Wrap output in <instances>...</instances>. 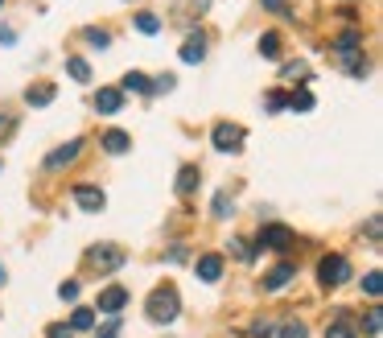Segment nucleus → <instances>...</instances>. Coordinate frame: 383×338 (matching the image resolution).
<instances>
[{
    "instance_id": "obj_1",
    "label": "nucleus",
    "mask_w": 383,
    "mask_h": 338,
    "mask_svg": "<svg viewBox=\"0 0 383 338\" xmlns=\"http://www.w3.org/2000/svg\"><path fill=\"white\" fill-rule=\"evenodd\" d=\"M177 310H182V297H177L173 285H157V289L149 293V318H153V322H173Z\"/></svg>"
},
{
    "instance_id": "obj_2",
    "label": "nucleus",
    "mask_w": 383,
    "mask_h": 338,
    "mask_svg": "<svg viewBox=\"0 0 383 338\" xmlns=\"http://www.w3.org/2000/svg\"><path fill=\"white\" fill-rule=\"evenodd\" d=\"M124 260H128V256H124V248H120V244H99V248H91V252H87V264H91L95 273H116Z\"/></svg>"
},
{
    "instance_id": "obj_3",
    "label": "nucleus",
    "mask_w": 383,
    "mask_h": 338,
    "mask_svg": "<svg viewBox=\"0 0 383 338\" xmlns=\"http://www.w3.org/2000/svg\"><path fill=\"white\" fill-rule=\"evenodd\" d=\"M243 136H248V132H243L239 124H227V120L215 124V132H210V140H215L219 153H239V149H243Z\"/></svg>"
},
{
    "instance_id": "obj_4",
    "label": "nucleus",
    "mask_w": 383,
    "mask_h": 338,
    "mask_svg": "<svg viewBox=\"0 0 383 338\" xmlns=\"http://www.w3.org/2000/svg\"><path fill=\"white\" fill-rule=\"evenodd\" d=\"M318 277H322V285H342L347 277H351V260L347 256H326L322 264H318Z\"/></svg>"
},
{
    "instance_id": "obj_5",
    "label": "nucleus",
    "mask_w": 383,
    "mask_h": 338,
    "mask_svg": "<svg viewBox=\"0 0 383 338\" xmlns=\"http://www.w3.org/2000/svg\"><path fill=\"white\" fill-rule=\"evenodd\" d=\"M293 244V231L285 227V223H268V227H260V248H272V252H285Z\"/></svg>"
},
{
    "instance_id": "obj_6",
    "label": "nucleus",
    "mask_w": 383,
    "mask_h": 338,
    "mask_svg": "<svg viewBox=\"0 0 383 338\" xmlns=\"http://www.w3.org/2000/svg\"><path fill=\"white\" fill-rule=\"evenodd\" d=\"M124 306H128V289H124V285H107V289L99 293V306H95V310H103V314L116 318Z\"/></svg>"
},
{
    "instance_id": "obj_7",
    "label": "nucleus",
    "mask_w": 383,
    "mask_h": 338,
    "mask_svg": "<svg viewBox=\"0 0 383 338\" xmlns=\"http://www.w3.org/2000/svg\"><path fill=\"white\" fill-rule=\"evenodd\" d=\"M124 107V91L120 87H99V95H95V112L99 116H116Z\"/></svg>"
},
{
    "instance_id": "obj_8",
    "label": "nucleus",
    "mask_w": 383,
    "mask_h": 338,
    "mask_svg": "<svg viewBox=\"0 0 383 338\" xmlns=\"http://www.w3.org/2000/svg\"><path fill=\"white\" fill-rule=\"evenodd\" d=\"M78 153H83V140H66L62 149H54V153L45 157V169H62V165H70Z\"/></svg>"
},
{
    "instance_id": "obj_9",
    "label": "nucleus",
    "mask_w": 383,
    "mask_h": 338,
    "mask_svg": "<svg viewBox=\"0 0 383 338\" xmlns=\"http://www.w3.org/2000/svg\"><path fill=\"white\" fill-rule=\"evenodd\" d=\"M74 202H78L83 211H91V215H95V211H103V202H107V198H103V190H99V186H74Z\"/></svg>"
},
{
    "instance_id": "obj_10",
    "label": "nucleus",
    "mask_w": 383,
    "mask_h": 338,
    "mask_svg": "<svg viewBox=\"0 0 383 338\" xmlns=\"http://www.w3.org/2000/svg\"><path fill=\"white\" fill-rule=\"evenodd\" d=\"M202 58H206V37L202 33H190L182 41V62H202Z\"/></svg>"
},
{
    "instance_id": "obj_11",
    "label": "nucleus",
    "mask_w": 383,
    "mask_h": 338,
    "mask_svg": "<svg viewBox=\"0 0 383 338\" xmlns=\"http://www.w3.org/2000/svg\"><path fill=\"white\" fill-rule=\"evenodd\" d=\"M210 8V0H177L173 4V21H194V17H202Z\"/></svg>"
},
{
    "instance_id": "obj_12",
    "label": "nucleus",
    "mask_w": 383,
    "mask_h": 338,
    "mask_svg": "<svg viewBox=\"0 0 383 338\" xmlns=\"http://www.w3.org/2000/svg\"><path fill=\"white\" fill-rule=\"evenodd\" d=\"M326 338H359V330H355V318H351V314H338V318L326 326Z\"/></svg>"
},
{
    "instance_id": "obj_13",
    "label": "nucleus",
    "mask_w": 383,
    "mask_h": 338,
    "mask_svg": "<svg viewBox=\"0 0 383 338\" xmlns=\"http://www.w3.org/2000/svg\"><path fill=\"white\" fill-rule=\"evenodd\" d=\"M99 145H103V149H107L111 157H120V153H128V145H132V140H128V132L111 128V132H103V140H99Z\"/></svg>"
},
{
    "instance_id": "obj_14",
    "label": "nucleus",
    "mask_w": 383,
    "mask_h": 338,
    "mask_svg": "<svg viewBox=\"0 0 383 338\" xmlns=\"http://www.w3.org/2000/svg\"><path fill=\"white\" fill-rule=\"evenodd\" d=\"M198 277H202L206 285H215V281L223 277V256H202V260H198Z\"/></svg>"
},
{
    "instance_id": "obj_15",
    "label": "nucleus",
    "mask_w": 383,
    "mask_h": 338,
    "mask_svg": "<svg viewBox=\"0 0 383 338\" xmlns=\"http://www.w3.org/2000/svg\"><path fill=\"white\" fill-rule=\"evenodd\" d=\"M293 277H297V268H293V264H276V268L264 277V289H285Z\"/></svg>"
},
{
    "instance_id": "obj_16",
    "label": "nucleus",
    "mask_w": 383,
    "mask_h": 338,
    "mask_svg": "<svg viewBox=\"0 0 383 338\" xmlns=\"http://www.w3.org/2000/svg\"><path fill=\"white\" fill-rule=\"evenodd\" d=\"M50 99H54V83H37V87L25 91V103H29V107H45Z\"/></svg>"
},
{
    "instance_id": "obj_17",
    "label": "nucleus",
    "mask_w": 383,
    "mask_h": 338,
    "mask_svg": "<svg viewBox=\"0 0 383 338\" xmlns=\"http://www.w3.org/2000/svg\"><path fill=\"white\" fill-rule=\"evenodd\" d=\"M281 50H285V37H281L276 29L260 37V54H264V58H281Z\"/></svg>"
},
{
    "instance_id": "obj_18",
    "label": "nucleus",
    "mask_w": 383,
    "mask_h": 338,
    "mask_svg": "<svg viewBox=\"0 0 383 338\" xmlns=\"http://www.w3.org/2000/svg\"><path fill=\"white\" fill-rule=\"evenodd\" d=\"M194 186H198V165H182V173H177V194L186 198V194H194Z\"/></svg>"
},
{
    "instance_id": "obj_19",
    "label": "nucleus",
    "mask_w": 383,
    "mask_h": 338,
    "mask_svg": "<svg viewBox=\"0 0 383 338\" xmlns=\"http://www.w3.org/2000/svg\"><path fill=\"white\" fill-rule=\"evenodd\" d=\"M83 37H87L95 50H107V45H111V33H107V29H95V25H91V29H83Z\"/></svg>"
},
{
    "instance_id": "obj_20",
    "label": "nucleus",
    "mask_w": 383,
    "mask_h": 338,
    "mask_svg": "<svg viewBox=\"0 0 383 338\" xmlns=\"http://www.w3.org/2000/svg\"><path fill=\"white\" fill-rule=\"evenodd\" d=\"M289 107H293V112H314V95L301 87V91H293V95H289Z\"/></svg>"
},
{
    "instance_id": "obj_21",
    "label": "nucleus",
    "mask_w": 383,
    "mask_h": 338,
    "mask_svg": "<svg viewBox=\"0 0 383 338\" xmlns=\"http://www.w3.org/2000/svg\"><path fill=\"white\" fill-rule=\"evenodd\" d=\"M66 70H70V78H78V83L91 78V66H87L83 58H66Z\"/></svg>"
},
{
    "instance_id": "obj_22",
    "label": "nucleus",
    "mask_w": 383,
    "mask_h": 338,
    "mask_svg": "<svg viewBox=\"0 0 383 338\" xmlns=\"http://www.w3.org/2000/svg\"><path fill=\"white\" fill-rule=\"evenodd\" d=\"M285 78L305 87V83H309V70H305V62H289V66H285Z\"/></svg>"
},
{
    "instance_id": "obj_23",
    "label": "nucleus",
    "mask_w": 383,
    "mask_h": 338,
    "mask_svg": "<svg viewBox=\"0 0 383 338\" xmlns=\"http://www.w3.org/2000/svg\"><path fill=\"white\" fill-rule=\"evenodd\" d=\"M124 91H149V74L128 70V74H124Z\"/></svg>"
},
{
    "instance_id": "obj_24",
    "label": "nucleus",
    "mask_w": 383,
    "mask_h": 338,
    "mask_svg": "<svg viewBox=\"0 0 383 338\" xmlns=\"http://www.w3.org/2000/svg\"><path fill=\"white\" fill-rule=\"evenodd\" d=\"M91 326H95V310H74L70 330H91Z\"/></svg>"
},
{
    "instance_id": "obj_25",
    "label": "nucleus",
    "mask_w": 383,
    "mask_h": 338,
    "mask_svg": "<svg viewBox=\"0 0 383 338\" xmlns=\"http://www.w3.org/2000/svg\"><path fill=\"white\" fill-rule=\"evenodd\" d=\"M276 338H309V330H305V322H293V318H289V322L276 330Z\"/></svg>"
},
{
    "instance_id": "obj_26",
    "label": "nucleus",
    "mask_w": 383,
    "mask_h": 338,
    "mask_svg": "<svg viewBox=\"0 0 383 338\" xmlns=\"http://www.w3.org/2000/svg\"><path fill=\"white\" fill-rule=\"evenodd\" d=\"M136 29H140V33H157V29H161V17H153V12H140V17H136Z\"/></svg>"
},
{
    "instance_id": "obj_27",
    "label": "nucleus",
    "mask_w": 383,
    "mask_h": 338,
    "mask_svg": "<svg viewBox=\"0 0 383 338\" xmlns=\"http://www.w3.org/2000/svg\"><path fill=\"white\" fill-rule=\"evenodd\" d=\"M363 289H367L371 297H380V293H383V277H380V273H367V277H363Z\"/></svg>"
},
{
    "instance_id": "obj_28",
    "label": "nucleus",
    "mask_w": 383,
    "mask_h": 338,
    "mask_svg": "<svg viewBox=\"0 0 383 338\" xmlns=\"http://www.w3.org/2000/svg\"><path fill=\"white\" fill-rule=\"evenodd\" d=\"M380 231H383L380 215H371V219H367V240H371V248H380Z\"/></svg>"
},
{
    "instance_id": "obj_29",
    "label": "nucleus",
    "mask_w": 383,
    "mask_h": 338,
    "mask_svg": "<svg viewBox=\"0 0 383 338\" xmlns=\"http://www.w3.org/2000/svg\"><path fill=\"white\" fill-rule=\"evenodd\" d=\"M380 322H383V314H380V310H367V322H363V330H367V335L375 338V335H380Z\"/></svg>"
},
{
    "instance_id": "obj_30",
    "label": "nucleus",
    "mask_w": 383,
    "mask_h": 338,
    "mask_svg": "<svg viewBox=\"0 0 383 338\" xmlns=\"http://www.w3.org/2000/svg\"><path fill=\"white\" fill-rule=\"evenodd\" d=\"M58 297H62V302H74V297H78V281H62V285H58Z\"/></svg>"
},
{
    "instance_id": "obj_31",
    "label": "nucleus",
    "mask_w": 383,
    "mask_h": 338,
    "mask_svg": "<svg viewBox=\"0 0 383 338\" xmlns=\"http://www.w3.org/2000/svg\"><path fill=\"white\" fill-rule=\"evenodd\" d=\"M268 107H272V112L289 107V95H285V91H268Z\"/></svg>"
},
{
    "instance_id": "obj_32",
    "label": "nucleus",
    "mask_w": 383,
    "mask_h": 338,
    "mask_svg": "<svg viewBox=\"0 0 383 338\" xmlns=\"http://www.w3.org/2000/svg\"><path fill=\"white\" fill-rule=\"evenodd\" d=\"M231 252H235L239 260H252V256H256V252L248 248V240H231Z\"/></svg>"
},
{
    "instance_id": "obj_33",
    "label": "nucleus",
    "mask_w": 383,
    "mask_h": 338,
    "mask_svg": "<svg viewBox=\"0 0 383 338\" xmlns=\"http://www.w3.org/2000/svg\"><path fill=\"white\" fill-rule=\"evenodd\" d=\"M215 215H219V219H227V215H231V202H227V194H215Z\"/></svg>"
},
{
    "instance_id": "obj_34",
    "label": "nucleus",
    "mask_w": 383,
    "mask_h": 338,
    "mask_svg": "<svg viewBox=\"0 0 383 338\" xmlns=\"http://www.w3.org/2000/svg\"><path fill=\"white\" fill-rule=\"evenodd\" d=\"M149 91H173V74H161L157 83H149Z\"/></svg>"
},
{
    "instance_id": "obj_35",
    "label": "nucleus",
    "mask_w": 383,
    "mask_h": 338,
    "mask_svg": "<svg viewBox=\"0 0 383 338\" xmlns=\"http://www.w3.org/2000/svg\"><path fill=\"white\" fill-rule=\"evenodd\" d=\"M95 338H120V318H111V322H107V326H103Z\"/></svg>"
},
{
    "instance_id": "obj_36",
    "label": "nucleus",
    "mask_w": 383,
    "mask_h": 338,
    "mask_svg": "<svg viewBox=\"0 0 383 338\" xmlns=\"http://www.w3.org/2000/svg\"><path fill=\"white\" fill-rule=\"evenodd\" d=\"M74 335V330H70V326H62V322H58V326H50V338H70Z\"/></svg>"
},
{
    "instance_id": "obj_37",
    "label": "nucleus",
    "mask_w": 383,
    "mask_h": 338,
    "mask_svg": "<svg viewBox=\"0 0 383 338\" xmlns=\"http://www.w3.org/2000/svg\"><path fill=\"white\" fill-rule=\"evenodd\" d=\"M252 335H256V338H268V335H272V326H268V322H256V326H252Z\"/></svg>"
},
{
    "instance_id": "obj_38",
    "label": "nucleus",
    "mask_w": 383,
    "mask_h": 338,
    "mask_svg": "<svg viewBox=\"0 0 383 338\" xmlns=\"http://www.w3.org/2000/svg\"><path fill=\"white\" fill-rule=\"evenodd\" d=\"M0 41H4V45H12V41H17V33H12L8 25H0Z\"/></svg>"
},
{
    "instance_id": "obj_39",
    "label": "nucleus",
    "mask_w": 383,
    "mask_h": 338,
    "mask_svg": "<svg viewBox=\"0 0 383 338\" xmlns=\"http://www.w3.org/2000/svg\"><path fill=\"white\" fill-rule=\"evenodd\" d=\"M8 132H12V116H0V140H4Z\"/></svg>"
},
{
    "instance_id": "obj_40",
    "label": "nucleus",
    "mask_w": 383,
    "mask_h": 338,
    "mask_svg": "<svg viewBox=\"0 0 383 338\" xmlns=\"http://www.w3.org/2000/svg\"><path fill=\"white\" fill-rule=\"evenodd\" d=\"M264 4H268L272 12H285V0H264Z\"/></svg>"
},
{
    "instance_id": "obj_41",
    "label": "nucleus",
    "mask_w": 383,
    "mask_h": 338,
    "mask_svg": "<svg viewBox=\"0 0 383 338\" xmlns=\"http://www.w3.org/2000/svg\"><path fill=\"white\" fill-rule=\"evenodd\" d=\"M0 285H4V264H0Z\"/></svg>"
},
{
    "instance_id": "obj_42",
    "label": "nucleus",
    "mask_w": 383,
    "mask_h": 338,
    "mask_svg": "<svg viewBox=\"0 0 383 338\" xmlns=\"http://www.w3.org/2000/svg\"><path fill=\"white\" fill-rule=\"evenodd\" d=\"M0 4H4V0H0Z\"/></svg>"
}]
</instances>
